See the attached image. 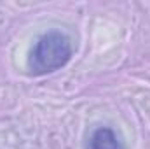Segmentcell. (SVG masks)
Returning a JSON list of instances; mask_svg holds the SVG:
<instances>
[{
    "label": "cell",
    "instance_id": "obj_1",
    "mask_svg": "<svg viewBox=\"0 0 150 149\" xmlns=\"http://www.w3.org/2000/svg\"><path fill=\"white\" fill-rule=\"evenodd\" d=\"M72 40L61 30H49L35 40L28 54V70L33 75H45L59 70L72 58Z\"/></svg>",
    "mask_w": 150,
    "mask_h": 149
},
{
    "label": "cell",
    "instance_id": "obj_2",
    "mask_svg": "<svg viewBox=\"0 0 150 149\" xmlns=\"http://www.w3.org/2000/svg\"><path fill=\"white\" fill-rule=\"evenodd\" d=\"M86 149H124V144L112 128L100 126L91 133Z\"/></svg>",
    "mask_w": 150,
    "mask_h": 149
}]
</instances>
